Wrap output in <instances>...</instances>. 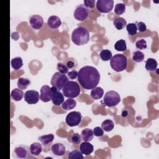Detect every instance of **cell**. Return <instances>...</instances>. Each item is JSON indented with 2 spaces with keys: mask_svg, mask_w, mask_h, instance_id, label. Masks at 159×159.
Here are the masks:
<instances>
[{
  "mask_svg": "<svg viewBox=\"0 0 159 159\" xmlns=\"http://www.w3.org/2000/svg\"><path fill=\"white\" fill-rule=\"evenodd\" d=\"M78 80L84 89H92L97 86L100 81L98 70L92 66H84L78 71Z\"/></svg>",
  "mask_w": 159,
  "mask_h": 159,
  "instance_id": "cell-1",
  "label": "cell"
},
{
  "mask_svg": "<svg viewBox=\"0 0 159 159\" xmlns=\"http://www.w3.org/2000/svg\"><path fill=\"white\" fill-rule=\"evenodd\" d=\"M89 33L84 27H78L75 29L71 34V40L76 45H83L89 40Z\"/></svg>",
  "mask_w": 159,
  "mask_h": 159,
  "instance_id": "cell-2",
  "label": "cell"
},
{
  "mask_svg": "<svg viewBox=\"0 0 159 159\" xmlns=\"http://www.w3.org/2000/svg\"><path fill=\"white\" fill-rule=\"evenodd\" d=\"M110 65L114 71L117 72L122 71L127 68V57L123 54H116L110 60Z\"/></svg>",
  "mask_w": 159,
  "mask_h": 159,
  "instance_id": "cell-3",
  "label": "cell"
},
{
  "mask_svg": "<svg viewBox=\"0 0 159 159\" xmlns=\"http://www.w3.org/2000/svg\"><path fill=\"white\" fill-rule=\"evenodd\" d=\"M62 92L65 97L68 98H75L80 95L81 89L76 81H69L63 88Z\"/></svg>",
  "mask_w": 159,
  "mask_h": 159,
  "instance_id": "cell-4",
  "label": "cell"
},
{
  "mask_svg": "<svg viewBox=\"0 0 159 159\" xmlns=\"http://www.w3.org/2000/svg\"><path fill=\"white\" fill-rule=\"evenodd\" d=\"M120 97L119 93L115 91L111 90L107 91L103 99V104L111 107L117 106L120 102Z\"/></svg>",
  "mask_w": 159,
  "mask_h": 159,
  "instance_id": "cell-5",
  "label": "cell"
},
{
  "mask_svg": "<svg viewBox=\"0 0 159 159\" xmlns=\"http://www.w3.org/2000/svg\"><path fill=\"white\" fill-rule=\"evenodd\" d=\"M69 81L68 77L60 72H56L51 78L50 84L52 86L55 87L58 91L63 89L64 86Z\"/></svg>",
  "mask_w": 159,
  "mask_h": 159,
  "instance_id": "cell-6",
  "label": "cell"
},
{
  "mask_svg": "<svg viewBox=\"0 0 159 159\" xmlns=\"http://www.w3.org/2000/svg\"><path fill=\"white\" fill-rule=\"evenodd\" d=\"M30 147L25 145L16 146L13 151V157L17 159H26L30 157Z\"/></svg>",
  "mask_w": 159,
  "mask_h": 159,
  "instance_id": "cell-7",
  "label": "cell"
},
{
  "mask_svg": "<svg viewBox=\"0 0 159 159\" xmlns=\"http://www.w3.org/2000/svg\"><path fill=\"white\" fill-rule=\"evenodd\" d=\"M73 16L79 21H84L89 16V9L84 4H78L74 11Z\"/></svg>",
  "mask_w": 159,
  "mask_h": 159,
  "instance_id": "cell-8",
  "label": "cell"
},
{
  "mask_svg": "<svg viewBox=\"0 0 159 159\" xmlns=\"http://www.w3.org/2000/svg\"><path fill=\"white\" fill-rule=\"evenodd\" d=\"M82 120L81 114L79 111H72L68 113L66 117L65 122L70 127L78 125Z\"/></svg>",
  "mask_w": 159,
  "mask_h": 159,
  "instance_id": "cell-9",
  "label": "cell"
},
{
  "mask_svg": "<svg viewBox=\"0 0 159 159\" xmlns=\"http://www.w3.org/2000/svg\"><path fill=\"white\" fill-rule=\"evenodd\" d=\"M97 9L102 13H108L114 6L113 0H98L96 2Z\"/></svg>",
  "mask_w": 159,
  "mask_h": 159,
  "instance_id": "cell-10",
  "label": "cell"
},
{
  "mask_svg": "<svg viewBox=\"0 0 159 159\" xmlns=\"http://www.w3.org/2000/svg\"><path fill=\"white\" fill-rule=\"evenodd\" d=\"M40 99L39 93L35 90H28L24 94V101L29 104H34Z\"/></svg>",
  "mask_w": 159,
  "mask_h": 159,
  "instance_id": "cell-11",
  "label": "cell"
},
{
  "mask_svg": "<svg viewBox=\"0 0 159 159\" xmlns=\"http://www.w3.org/2000/svg\"><path fill=\"white\" fill-rule=\"evenodd\" d=\"M29 24L30 27L35 30L40 29L43 25V17L38 14H34L29 17Z\"/></svg>",
  "mask_w": 159,
  "mask_h": 159,
  "instance_id": "cell-12",
  "label": "cell"
},
{
  "mask_svg": "<svg viewBox=\"0 0 159 159\" xmlns=\"http://www.w3.org/2000/svg\"><path fill=\"white\" fill-rule=\"evenodd\" d=\"M52 101L55 106L61 105L64 101V95L60 91H58L55 87L52 86Z\"/></svg>",
  "mask_w": 159,
  "mask_h": 159,
  "instance_id": "cell-13",
  "label": "cell"
},
{
  "mask_svg": "<svg viewBox=\"0 0 159 159\" xmlns=\"http://www.w3.org/2000/svg\"><path fill=\"white\" fill-rule=\"evenodd\" d=\"M52 90L51 88L48 85H43L40 89V99L42 101L47 102L52 100Z\"/></svg>",
  "mask_w": 159,
  "mask_h": 159,
  "instance_id": "cell-14",
  "label": "cell"
},
{
  "mask_svg": "<svg viewBox=\"0 0 159 159\" xmlns=\"http://www.w3.org/2000/svg\"><path fill=\"white\" fill-rule=\"evenodd\" d=\"M51 152L55 156L62 157L66 152V147L62 143L57 142L52 145Z\"/></svg>",
  "mask_w": 159,
  "mask_h": 159,
  "instance_id": "cell-15",
  "label": "cell"
},
{
  "mask_svg": "<svg viewBox=\"0 0 159 159\" xmlns=\"http://www.w3.org/2000/svg\"><path fill=\"white\" fill-rule=\"evenodd\" d=\"M61 24L60 18L57 16H51L48 18L47 25L49 28L52 29H58Z\"/></svg>",
  "mask_w": 159,
  "mask_h": 159,
  "instance_id": "cell-16",
  "label": "cell"
},
{
  "mask_svg": "<svg viewBox=\"0 0 159 159\" xmlns=\"http://www.w3.org/2000/svg\"><path fill=\"white\" fill-rule=\"evenodd\" d=\"M80 150L84 155H90L94 150L93 145L89 142H83L80 144Z\"/></svg>",
  "mask_w": 159,
  "mask_h": 159,
  "instance_id": "cell-17",
  "label": "cell"
},
{
  "mask_svg": "<svg viewBox=\"0 0 159 159\" xmlns=\"http://www.w3.org/2000/svg\"><path fill=\"white\" fill-rule=\"evenodd\" d=\"M42 144L39 142L32 143L30 146V152L32 156L38 157L42 152Z\"/></svg>",
  "mask_w": 159,
  "mask_h": 159,
  "instance_id": "cell-18",
  "label": "cell"
},
{
  "mask_svg": "<svg viewBox=\"0 0 159 159\" xmlns=\"http://www.w3.org/2000/svg\"><path fill=\"white\" fill-rule=\"evenodd\" d=\"M94 137L93 130L89 128H86L83 129L81 132V140L84 142H90L93 140Z\"/></svg>",
  "mask_w": 159,
  "mask_h": 159,
  "instance_id": "cell-19",
  "label": "cell"
},
{
  "mask_svg": "<svg viewBox=\"0 0 159 159\" xmlns=\"http://www.w3.org/2000/svg\"><path fill=\"white\" fill-rule=\"evenodd\" d=\"M104 94V90L101 87H96L92 89L90 96L93 99H101Z\"/></svg>",
  "mask_w": 159,
  "mask_h": 159,
  "instance_id": "cell-20",
  "label": "cell"
},
{
  "mask_svg": "<svg viewBox=\"0 0 159 159\" xmlns=\"http://www.w3.org/2000/svg\"><path fill=\"white\" fill-rule=\"evenodd\" d=\"M76 106V101L73 98H68L61 104V107L65 111H68L75 108Z\"/></svg>",
  "mask_w": 159,
  "mask_h": 159,
  "instance_id": "cell-21",
  "label": "cell"
},
{
  "mask_svg": "<svg viewBox=\"0 0 159 159\" xmlns=\"http://www.w3.org/2000/svg\"><path fill=\"white\" fill-rule=\"evenodd\" d=\"M23 96H24V94L22 89L19 88H14L12 90L11 93V97L12 99L15 101H20Z\"/></svg>",
  "mask_w": 159,
  "mask_h": 159,
  "instance_id": "cell-22",
  "label": "cell"
},
{
  "mask_svg": "<svg viewBox=\"0 0 159 159\" xmlns=\"http://www.w3.org/2000/svg\"><path fill=\"white\" fill-rule=\"evenodd\" d=\"M157 61L154 58H149L145 61V68L147 71H153L157 69Z\"/></svg>",
  "mask_w": 159,
  "mask_h": 159,
  "instance_id": "cell-23",
  "label": "cell"
},
{
  "mask_svg": "<svg viewBox=\"0 0 159 159\" xmlns=\"http://www.w3.org/2000/svg\"><path fill=\"white\" fill-rule=\"evenodd\" d=\"M38 139L40 140V142L42 143V144L43 146H46L49 143H51L53 142L54 139V135L52 134H47V135H43L39 137Z\"/></svg>",
  "mask_w": 159,
  "mask_h": 159,
  "instance_id": "cell-24",
  "label": "cell"
},
{
  "mask_svg": "<svg viewBox=\"0 0 159 159\" xmlns=\"http://www.w3.org/2000/svg\"><path fill=\"white\" fill-rule=\"evenodd\" d=\"M12 68L15 70H18L22 68L23 65V61L21 57H17L12 58L11 61Z\"/></svg>",
  "mask_w": 159,
  "mask_h": 159,
  "instance_id": "cell-25",
  "label": "cell"
},
{
  "mask_svg": "<svg viewBox=\"0 0 159 159\" xmlns=\"http://www.w3.org/2000/svg\"><path fill=\"white\" fill-rule=\"evenodd\" d=\"M31 82L29 79L26 78H19L17 81V87L20 89H25L30 84Z\"/></svg>",
  "mask_w": 159,
  "mask_h": 159,
  "instance_id": "cell-26",
  "label": "cell"
},
{
  "mask_svg": "<svg viewBox=\"0 0 159 159\" xmlns=\"http://www.w3.org/2000/svg\"><path fill=\"white\" fill-rule=\"evenodd\" d=\"M113 24L117 29L121 30L127 25V21L123 17H118L114 20Z\"/></svg>",
  "mask_w": 159,
  "mask_h": 159,
  "instance_id": "cell-27",
  "label": "cell"
},
{
  "mask_svg": "<svg viewBox=\"0 0 159 159\" xmlns=\"http://www.w3.org/2000/svg\"><path fill=\"white\" fill-rule=\"evenodd\" d=\"M101 127L106 132H110L114 127V122L111 119H106L102 122Z\"/></svg>",
  "mask_w": 159,
  "mask_h": 159,
  "instance_id": "cell-28",
  "label": "cell"
},
{
  "mask_svg": "<svg viewBox=\"0 0 159 159\" xmlns=\"http://www.w3.org/2000/svg\"><path fill=\"white\" fill-rule=\"evenodd\" d=\"M144 53L141 51L137 50L132 53V60L137 63H140L143 61L144 60Z\"/></svg>",
  "mask_w": 159,
  "mask_h": 159,
  "instance_id": "cell-29",
  "label": "cell"
},
{
  "mask_svg": "<svg viewBox=\"0 0 159 159\" xmlns=\"http://www.w3.org/2000/svg\"><path fill=\"white\" fill-rule=\"evenodd\" d=\"M99 57L102 61H108L111 59L112 52L108 49H103L99 53Z\"/></svg>",
  "mask_w": 159,
  "mask_h": 159,
  "instance_id": "cell-30",
  "label": "cell"
},
{
  "mask_svg": "<svg viewBox=\"0 0 159 159\" xmlns=\"http://www.w3.org/2000/svg\"><path fill=\"white\" fill-rule=\"evenodd\" d=\"M114 48L117 51L123 52L127 50V45H126V42L125 40L123 39H120L118 41H117L114 45Z\"/></svg>",
  "mask_w": 159,
  "mask_h": 159,
  "instance_id": "cell-31",
  "label": "cell"
},
{
  "mask_svg": "<svg viewBox=\"0 0 159 159\" xmlns=\"http://www.w3.org/2000/svg\"><path fill=\"white\" fill-rule=\"evenodd\" d=\"M68 158L69 159H83L84 157L80 150H73L68 153Z\"/></svg>",
  "mask_w": 159,
  "mask_h": 159,
  "instance_id": "cell-32",
  "label": "cell"
},
{
  "mask_svg": "<svg viewBox=\"0 0 159 159\" xmlns=\"http://www.w3.org/2000/svg\"><path fill=\"white\" fill-rule=\"evenodd\" d=\"M126 29L129 35H134L137 32V27L135 23H129L126 25Z\"/></svg>",
  "mask_w": 159,
  "mask_h": 159,
  "instance_id": "cell-33",
  "label": "cell"
},
{
  "mask_svg": "<svg viewBox=\"0 0 159 159\" xmlns=\"http://www.w3.org/2000/svg\"><path fill=\"white\" fill-rule=\"evenodd\" d=\"M125 11V4L124 3H117L114 7V12L117 15L123 14Z\"/></svg>",
  "mask_w": 159,
  "mask_h": 159,
  "instance_id": "cell-34",
  "label": "cell"
},
{
  "mask_svg": "<svg viewBox=\"0 0 159 159\" xmlns=\"http://www.w3.org/2000/svg\"><path fill=\"white\" fill-rule=\"evenodd\" d=\"M81 141V137L78 133H74L70 137V142L73 144H79Z\"/></svg>",
  "mask_w": 159,
  "mask_h": 159,
  "instance_id": "cell-35",
  "label": "cell"
},
{
  "mask_svg": "<svg viewBox=\"0 0 159 159\" xmlns=\"http://www.w3.org/2000/svg\"><path fill=\"white\" fill-rule=\"evenodd\" d=\"M57 68V70H58V72L62 74H66L68 73V67L66 66V65L63 64V63H61V62L58 63Z\"/></svg>",
  "mask_w": 159,
  "mask_h": 159,
  "instance_id": "cell-36",
  "label": "cell"
},
{
  "mask_svg": "<svg viewBox=\"0 0 159 159\" xmlns=\"http://www.w3.org/2000/svg\"><path fill=\"white\" fill-rule=\"evenodd\" d=\"M135 47H136L137 48H138L139 50L145 49L147 47V42L144 39H140V40L136 42Z\"/></svg>",
  "mask_w": 159,
  "mask_h": 159,
  "instance_id": "cell-37",
  "label": "cell"
},
{
  "mask_svg": "<svg viewBox=\"0 0 159 159\" xmlns=\"http://www.w3.org/2000/svg\"><path fill=\"white\" fill-rule=\"evenodd\" d=\"M136 25L137 27V30L140 32H144L147 30V26L143 22H136Z\"/></svg>",
  "mask_w": 159,
  "mask_h": 159,
  "instance_id": "cell-38",
  "label": "cell"
},
{
  "mask_svg": "<svg viewBox=\"0 0 159 159\" xmlns=\"http://www.w3.org/2000/svg\"><path fill=\"white\" fill-rule=\"evenodd\" d=\"M93 134L96 137H102L104 135V131L102 127H96L93 129Z\"/></svg>",
  "mask_w": 159,
  "mask_h": 159,
  "instance_id": "cell-39",
  "label": "cell"
},
{
  "mask_svg": "<svg viewBox=\"0 0 159 159\" xmlns=\"http://www.w3.org/2000/svg\"><path fill=\"white\" fill-rule=\"evenodd\" d=\"M96 1L94 0H84V4L88 8H93L95 6Z\"/></svg>",
  "mask_w": 159,
  "mask_h": 159,
  "instance_id": "cell-40",
  "label": "cell"
},
{
  "mask_svg": "<svg viewBox=\"0 0 159 159\" xmlns=\"http://www.w3.org/2000/svg\"><path fill=\"white\" fill-rule=\"evenodd\" d=\"M78 72L76 70H71L70 72L68 73V77L70 79V80H74L76 78L78 77Z\"/></svg>",
  "mask_w": 159,
  "mask_h": 159,
  "instance_id": "cell-41",
  "label": "cell"
},
{
  "mask_svg": "<svg viewBox=\"0 0 159 159\" xmlns=\"http://www.w3.org/2000/svg\"><path fill=\"white\" fill-rule=\"evenodd\" d=\"M66 66L68 67V68L69 69H71V68H73L75 66V63L73 60H68L67 61H66Z\"/></svg>",
  "mask_w": 159,
  "mask_h": 159,
  "instance_id": "cell-42",
  "label": "cell"
},
{
  "mask_svg": "<svg viewBox=\"0 0 159 159\" xmlns=\"http://www.w3.org/2000/svg\"><path fill=\"white\" fill-rule=\"evenodd\" d=\"M128 112L127 111H122V116L123 117H127V116H128Z\"/></svg>",
  "mask_w": 159,
  "mask_h": 159,
  "instance_id": "cell-43",
  "label": "cell"
}]
</instances>
